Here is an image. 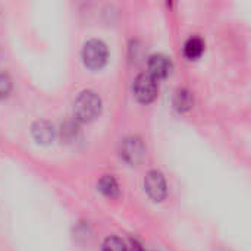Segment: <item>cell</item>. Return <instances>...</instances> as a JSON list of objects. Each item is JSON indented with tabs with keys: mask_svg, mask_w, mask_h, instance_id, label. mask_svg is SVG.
Returning <instances> with one entry per match:
<instances>
[{
	"mask_svg": "<svg viewBox=\"0 0 251 251\" xmlns=\"http://www.w3.org/2000/svg\"><path fill=\"white\" fill-rule=\"evenodd\" d=\"M144 188H146V193L149 194V197L153 199L154 201H162L168 193L166 181H165L163 175L157 171H151L146 175Z\"/></svg>",
	"mask_w": 251,
	"mask_h": 251,
	"instance_id": "obj_4",
	"label": "cell"
},
{
	"mask_svg": "<svg viewBox=\"0 0 251 251\" xmlns=\"http://www.w3.org/2000/svg\"><path fill=\"white\" fill-rule=\"evenodd\" d=\"M99 190L109 199H116L119 196V185L112 175H104L99 181Z\"/></svg>",
	"mask_w": 251,
	"mask_h": 251,
	"instance_id": "obj_7",
	"label": "cell"
},
{
	"mask_svg": "<svg viewBox=\"0 0 251 251\" xmlns=\"http://www.w3.org/2000/svg\"><path fill=\"white\" fill-rule=\"evenodd\" d=\"M81 56L87 68L99 69L107 60V47L100 40H90L84 44Z\"/></svg>",
	"mask_w": 251,
	"mask_h": 251,
	"instance_id": "obj_2",
	"label": "cell"
},
{
	"mask_svg": "<svg viewBox=\"0 0 251 251\" xmlns=\"http://www.w3.org/2000/svg\"><path fill=\"white\" fill-rule=\"evenodd\" d=\"M174 104L179 112L188 110L191 107V104H193L191 93L187 91V90H178L176 94H175V99H174Z\"/></svg>",
	"mask_w": 251,
	"mask_h": 251,
	"instance_id": "obj_10",
	"label": "cell"
},
{
	"mask_svg": "<svg viewBox=\"0 0 251 251\" xmlns=\"http://www.w3.org/2000/svg\"><path fill=\"white\" fill-rule=\"evenodd\" d=\"M103 251H128L124 241L118 237H110L104 241L103 244Z\"/></svg>",
	"mask_w": 251,
	"mask_h": 251,
	"instance_id": "obj_11",
	"label": "cell"
},
{
	"mask_svg": "<svg viewBox=\"0 0 251 251\" xmlns=\"http://www.w3.org/2000/svg\"><path fill=\"white\" fill-rule=\"evenodd\" d=\"M174 69V65L171 62V59L165 54H153L149 59V74L154 78H166L171 75Z\"/></svg>",
	"mask_w": 251,
	"mask_h": 251,
	"instance_id": "obj_6",
	"label": "cell"
},
{
	"mask_svg": "<svg viewBox=\"0 0 251 251\" xmlns=\"http://www.w3.org/2000/svg\"><path fill=\"white\" fill-rule=\"evenodd\" d=\"M101 110V100L97 93L87 90L82 91L74 103V115L81 122L94 121Z\"/></svg>",
	"mask_w": 251,
	"mask_h": 251,
	"instance_id": "obj_1",
	"label": "cell"
},
{
	"mask_svg": "<svg viewBox=\"0 0 251 251\" xmlns=\"http://www.w3.org/2000/svg\"><path fill=\"white\" fill-rule=\"evenodd\" d=\"M204 50V43L201 38L199 37H191L190 40H187L185 46H184V53L188 59H197L201 56Z\"/></svg>",
	"mask_w": 251,
	"mask_h": 251,
	"instance_id": "obj_8",
	"label": "cell"
},
{
	"mask_svg": "<svg viewBox=\"0 0 251 251\" xmlns=\"http://www.w3.org/2000/svg\"><path fill=\"white\" fill-rule=\"evenodd\" d=\"M12 90V81L6 74H0V99H4L9 96Z\"/></svg>",
	"mask_w": 251,
	"mask_h": 251,
	"instance_id": "obj_12",
	"label": "cell"
},
{
	"mask_svg": "<svg viewBox=\"0 0 251 251\" xmlns=\"http://www.w3.org/2000/svg\"><path fill=\"white\" fill-rule=\"evenodd\" d=\"M146 154L144 144L137 137H128L121 144V156L131 165H137L143 160Z\"/></svg>",
	"mask_w": 251,
	"mask_h": 251,
	"instance_id": "obj_5",
	"label": "cell"
},
{
	"mask_svg": "<svg viewBox=\"0 0 251 251\" xmlns=\"http://www.w3.org/2000/svg\"><path fill=\"white\" fill-rule=\"evenodd\" d=\"M134 94L138 101L150 103L157 94V82L150 74H141L134 81Z\"/></svg>",
	"mask_w": 251,
	"mask_h": 251,
	"instance_id": "obj_3",
	"label": "cell"
},
{
	"mask_svg": "<svg viewBox=\"0 0 251 251\" xmlns=\"http://www.w3.org/2000/svg\"><path fill=\"white\" fill-rule=\"evenodd\" d=\"M34 137L40 141V143H50L54 137V131H53V126L47 122H38L34 129Z\"/></svg>",
	"mask_w": 251,
	"mask_h": 251,
	"instance_id": "obj_9",
	"label": "cell"
}]
</instances>
